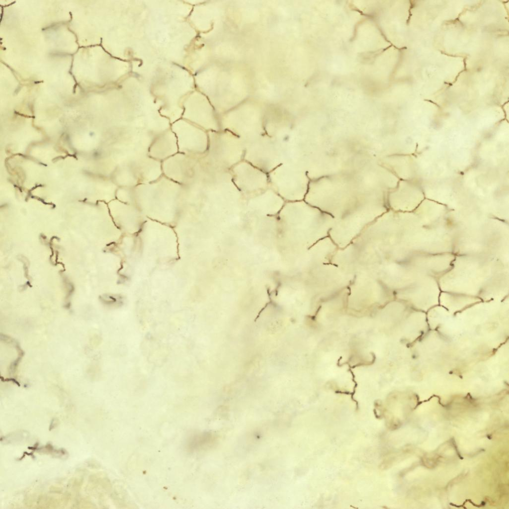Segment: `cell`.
<instances>
[{"label": "cell", "instance_id": "obj_1", "mask_svg": "<svg viewBox=\"0 0 509 509\" xmlns=\"http://www.w3.org/2000/svg\"><path fill=\"white\" fill-rule=\"evenodd\" d=\"M231 169L234 184L245 193L265 191L269 184L266 173L247 161H240Z\"/></svg>", "mask_w": 509, "mask_h": 509}]
</instances>
